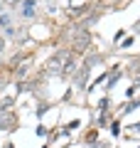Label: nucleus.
<instances>
[{
    "mask_svg": "<svg viewBox=\"0 0 140 148\" xmlns=\"http://www.w3.org/2000/svg\"><path fill=\"white\" fill-rule=\"evenodd\" d=\"M0 25H3V27H7V25H10V20H7V17L3 15V17H0Z\"/></svg>",
    "mask_w": 140,
    "mask_h": 148,
    "instance_id": "f03ea898",
    "label": "nucleus"
},
{
    "mask_svg": "<svg viewBox=\"0 0 140 148\" xmlns=\"http://www.w3.org/2000/svg\"><path fill=\"white\" fill-rule=\"evenodd\" d=\"M32 12H35V3L27 0L25 5H22V15H25V17H32Z\"/></svg>",
    "mask_w": 140,
    "mask_h": 148,
    "instance_id": "f257e3e1",
    "label": "nucleus"
}]
</instances>
